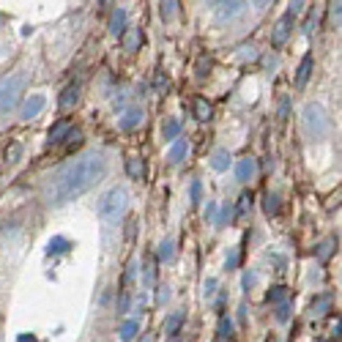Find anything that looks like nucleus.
<instances>
[{
    "label": "nucleus",
    "instance_id": "f257e3e1",
    "mask_svg": "<svg viewBox=\"0 0 342 342\" xmlns=\"http://www.w3.org/2000/svg\"><path fill=\"white\" fill-rule=\"evenodd\" d=\"M107 173V159L104 154H91L79 156L77 162H71L69 167H63L58 176L50 178V184L44 186V203L47 205H66L69 200L85 195L88 189H93L104 178Z\"/></svg>",
    "mask_w": 342,
    "mask_h": 342
},
{
    "label": "nucleus",
    "instance_id": "f03ea898",
    "mask_svg": "<svg viewBox=\"0 0 342 342\" xmlns=\"http://www.w3.org/2000/svg\"><path fill=\"white\" fill-rule=\"evenodd\" d=\"M25 88H28V71H14V74L0 77V118L9 115L19 104Z\"/></svg>",
    "mask_w": 342,
    "mask_h": 342
},
{
    "label": "nucleus",
    "instance_id": "7ed1b4c3",
    "mask_svg": "<svg viewBox=\"0 0 342 342\" xmlns=\"http://www.w3.org/2000/svg\"><path fill=\"white\" fill-rule=\"evenodd\" d=\"M126 203H129V195H126V189H123V186H113L110 192L101 195L96 211H99V217L104 219V222H115V219L126 211Z\"/></svg>",
    "mask_w": 342,
    "mask_h": 342
},
{
    "label": "nucleus",
    "instance_id": "20e7f679",
    "mask_svg": "<svg viewBox=\"0 0 342 342\" xmlns=\"http://www.w3.org/2000/svg\"><path fill=\"white\" fill-rule=\"evenodd\" d=\"M301 126H304V134L309 140H323L326 132H329V118H326L320 104H307L304 115H301Z\"/></svg>",
    "mask_w": 342,
    "mask_h": 342
},
{
    "label": "nucleus",
    "instance_id": "39448f33",
    "mask_svg": "<svg viewBox=\"0 0 342 342\" xmlns=\"http://www.w3.org/2000/svg\"><path fill=\"white\" fill-rule=\"evenodd\" d=\"M290 30H293V17L285 11L282 17H280V22L274 25V30H271V44H274V47H282L285 41H288Z\"/></svg>",
    "mask_w": 342,
    "mask_h": 342
},
{
    "label": "nucleus",
    "instance_id": "423d86ee",
    "mask_svg": "<svg viewBox=\"0 0 342 342\" xmlns=\"http://www.w3.org/2000/svg\"><path fill=\"white\" fill-rule=\"evenodd\" d=\"M142 118H145V113H142V107H129L126 113L118 118V129H123V132H132V129H137V126L142 123Z\"/></svg>",
    "mask_w": 342,
    "mask_h": 342
},
{
    "label": "nucleus",
    "instance_id": "0eeeda50",
    "mask_svg": "<svg viewBox=\"0 0 342 342\" xmlns=\"http://www.w3.org/2000/svg\"><path fill=\"white\" fill-rule=\"evenodd\" d=\"M44 104H47V99L41 96V93L30 96V99L25 101V104H22V118H25V121H30V118H36V115L44 110Z\"/></svg>",
    "mask_w": 342,
    "mask_h": 342
},
{
    "label": "nucleus",
    "instance_id": "6e6552de",
    "mask_svg": "<svg viewBox=\"0 0 342 342\" xmlns=\"http://www.w3.org/2000/svg\"><path fill=\"white\" fill-rule=\"evenodd\" d=\"M249 3H219L217 6V22H227V19H233L236 14H241L244 9Z\"/></svg>",
    "mask_w": 342,
    "mask_h": 342
},
{
    "label": "nucleus",
    "instance_id": "1a4fd4ad",
    "mask_svg": "<svg viewBox=\"0 0 342 342\" xmlns=\"http://www.w3.org/2000/svg\"><path fill=\"white\" fill-rule=\"evenodd\" d=\"M254 173H258V162H254L252 156H246V159H241V162L236 164V178L238 181H252Z\"/></svg>",
    "mask_w": 342,
    "mask_h": 342
},
{
    "label": "nucleus",
    "instance_id": "9d476101",
    "mask_svg": "<svg viewBox=\"0 0 342 342\" xmlns=\"http://www.w3.org/2000/svg\"><path fill=\"white\" fill-rule=\"evenodd\" d=\"M189 154V142L186 137H178L176 142H173V148H170V154H167V159H170V164H181L186 159Z\"/></svg>",
    "mask_w": 342,
    "mask_h": 342
},
{
    "label": "nucleus",
    "instance_id": "9b49d317",
    "mask_svg": "<svg viewBox=\"0 0 342 342\" xmlns=\"http://www.w3.org/2000/svg\"><path fill=\"white\" fill-rule=\"evenodd\" d=\"M69 132H71V123L69 121L52 123V129H50V145H60V142H66Z\"/></svg>",
    "mask_w": 342,
    "mask_h": 342
},
{
    "label": "nucleus",
    "instance_id": "f8f14e48",
    "mask_svg": "<svg viewBox=\"0 0 342 342\" xmlns=\"http://www.w3.org/2000/svg\"><path fill=\"white\" fill-rule=\"evenodd\" d=\"M121 38H123V50H129V52H137V50H140V44H142L140 28H126Z\"/></svg>",
    "mask_w": 342,
    "mask_h": 342
},
{
    "label": "nucleus",
    "instance_id": "ddd939ff",
    "mask_svg": "<svg viewBox=\"0 0 342 342\" xmlns=\"http://www.w3.org/2000/svg\"><path fill=\"white\" fill-rule=\"evenodd\" d=\"M77 99H79V82H71V85H66V91L60 93V107H63V110L74 107Z\"/></svg>",
    "mask_w": 342,
    "mask_h": 342
},
{
    "label": "nucleus",
    "instance_id": "4468645a",
    "mask_svg": "<svg viewBox=\"0 0 342 342\" xmlns=\"http://www.w3.org/2000/svg\"><path fill=\"white\" fill-rule=\"evenodd\" d=\"M123 30H126V11L115 9L113 17H110V33H113V36H123Z\"/></svg>",
    "mask_w": 342,
    "mask_h": 342
},
{
    "label": "nucleus",
    "instance_id": "2eb2a0df",
    "mask_svg": "<svg viewBox=\"0 0 342 342\" xmlns=\"http://www.w3.org/2000/svg\"><path fill=\"white\" fill-rule=\"evenodd\" d=\"M312 55H304V60H301V66H298V71H296V85L298 88H304L307 85V79H309V74H312Z\"/></svg>",
    "mask_w": 342,
    "mask_h": 342
},
{
    "label": "nucleus",
    "instance_id": "dca6fc26",
    "mask_svg": "<svg viewBox=\"0 0 342 342\" xmlns=\"http://www.w3.org/2000/svg\"><path fill=\"white\" fill-rule=\"evenodd\" d=\"M126 173H129V178L142 181V176H145V164H142V159H137V156L126 159Z\"/></svg>",
    "mask_w": 342,
    "mask_h": 342
},
{
    "label": "nucleus",
    "instance_id": "f3484780",
    "mask_svg": "<svg viewBox=\"0 0 342 342\" xmlns=\"http://www.w3.org/2000/svg\"><path fill=\"white\" fill-rule=\"evenodd\" d=\"M211 167H213V170H219V173L230 167V154H227L225 148H217V151L211 154Z\"/></svg>",
    "mask_w": 342,
    "mask_h": 342
},
{
    "label": "nucleus",
    "instance_id": "a211bd4d",
    "mask_svg": "<svg viewBox=\"0 0 342 342\" xmlns=\"http://www.w3.org/2000/svg\"><path fill=\"white\" fill-rule=\"evenodd\" d=\"M184 326V312H173L170 317H167V323H164V331L170 334V339H176V334L178 329Z\"/></svg>",
    "mask_w": 342,
    "mask_h": 342
},
{
    "label": "nucleus",
    "instance_id": "6ab92c4d",
    "mask_svg": "<svg viewBox=\"0 0 342 342\" xmlns=\"http://www.w3.org/2000/svg\"><path fill=\"white\" fill-rule=\"evenodd\" d=\"M162 137H164V140H178V137H181V123L176 121V118H167V121H164Z\"/></svg>",
    "mask_w": 342,
    "mask_h": 342
},
{
    "label": "nucleus",
    "instance_id": "aec40b11",
    "mask_svg": "<svg viewBox=\"0 0 342 342\" xmlns=\"http://www.w3.org/2000/svg\"><path fill=\"white\" fill-rule=\"evenodd\" d=\"M211 115H213V110L211 104L205 99H195V118L197 121H211Z\"/></svg>",
    "mask_w": 342,
    "mask_h": 342
},
{
    "label": "nucleus",
    "instance_id": "412c9836",
    "mask_svg": "<svg viewBox=\"0 0 342 342\" xmlns=\"http://www.w3.org/2000/svg\"><path fill=\"white\" fill-rule=\"evenodd\" d=\"M334 244H337V241H334V238H326V241H323V244H320V246H317V249H315V258L320 260V263H326V260H329L331 254H334Z\"/></svg>",
    "mask_w": 342,
    "mask_h": 342
},
{
    "label": "nucleus",
    "instance_id": "4be33fe9",
    "mask_svg": "<svg viewBox=\"0 0 342 342\" xmlns=\"http://www.w3.org/2000/svg\"><path fill=\"white\" fill-rule=\"evenodd\" d=\"M140 331V323L137 320H123V326H121V342H132L134 339V334Z\"/></svg>",
    "mask_w": 342,
    "mask_h": 342
},
{
    "label": "nucleus",
    "instance_id": "5701e85b",
    "mask_svg": "<svg viewBox=\"0 0 342 342\" xmlns=\"http://www.w3.org/2000/svg\"><path fill=\"white\" fill-rule=\"evenodd\" d=\"M263 211L268 213V217H276V213H280V197H276L274 192H268L263 197Z\"/></svg>",
    "mask_w": 342,
    "mask_h": 342
},
{
    "label": "nucleus",
    "instance_id": "b1692460",
    "mask_svg": "<svg viewBox=\"0 0 342 342\" xmlns=\"http://www.w3.org/2000/svg\"><path fill=\"white\" fill-rule=\"evenodd\" d=\"M233 205H230V203H225V205H222V211H219V217L217 219H213V225H219V227H225V225H230V219H233Z\"/></svg>",
    "mask_w": 342,
    "mask_h": 342
},
{
    "label": "nucleus",
    "instance_id": "393cba45",
    "mask_svg": "<svg viewBox=\"0 0 342 342\" xmlns=\"http://www.w3.org/2000/svg\"><path fill=\"white\" fill-rule=\"evenodd\" d=\"M285 296H288V288H282V285H274V288L268 290L266 301H268V304H276V301H285Z\"/></svg>",
    "mask_w": 342,
    "mask_h": 342
},
{
    "label": "nucleus",
    "instance_id": "a878e982",
    "mask_svg": "<svg viewBox=\"0 0 342 342\" xmlns=\"http://www.w3.org/2000/svg\"><path fill=\"white\" fill-rule=\"evenodd\" d=\"M19 156H22V145L19 142H11V145L6 148V162L14 164V162H19Z\"/></svg>",
    "mask_w": 342,
    "mask_h": 342
},
{
    "label": "nucleus",
    "instance_id": "bb28decb",
    "mask_svg": "<svg viewBox=\"0 0 342 342\" xmlns=\"http://www.w3.org/2000/svg\"><path fill=\"white\" fill-rule=\"evenodd\" d=\"M249 211H252V195H249V192H244V195H241V200H238V217H246Z\"/></svg>",
    "mask_w": 342,
    "mask_h": 342
},
{
    "label": "nucleus",
    "instance_id": "cd10ccee",
    "mask_svg": "<svg viewBox=\"0 0 342 342\" xmlns=\"http://www.w3.org/2000/svg\"><path fill=\"white\" fill-rule=\"evenodd\" d=\"M159 260H162V263L173 260V241H170V238H167V241H162V246H159Z\"/></svg>",
    "mask_w": 342,
    "mask_h": 342
},
{
    "label": "nucleus",
    "instance_id": "c85d7f7f",
    "mask_svg": "<svg viewBox=\"0 0 342 342\" xmlns=\"http://www.w3.org/2000/svg\"><path fill=\"white\" fill-rule=\"evenodd\" d=\"M233 337V323H230V317H222L219 320V339H230Z\"/></svg>",
    "mask_w": 342,
    "mask_h": 342
},
{
    "label": "nucleus",
    "instance_id": "c756f323",
    "mask_svg": "<svg viewBox=\"0 0 342 342\" xmlns=\"http://www.w3.org/2000/svg\"><path fill=\"white\" fill-rule=\"evenodd\" d=\"M63 249H69V241H66V238H52L50 246H47V254H52V252H63Z\"/></svg>",
    "mask_w": 342,
    "mask_h": 342
},
{
    "label": "nucleus",
    "instance_id": "7c9ffc66",
    "mask_svg": "<svg viewBox=\"0 0 342 342\" xmlns=\"http://www.w3.org/2000/svg\"><path fill=\"white\" fill-rule=\"evenodd\" d=\"M189 197H192V203H200V200H203V186H200V181H192V189H189Z\"/></svg>",
    "mask_w": 342,
    "mask_h": 342
},
{
    "label": "nucleus",
    "instance_id": "2f4dec72",
    "mask_svg": "<svg viewBox=\"0 0 342 342\" xmlns=\"http://www.w3.org/2000/svg\"><path fill=\"white\" fill-rule=\"evenodd\" d=\"M176 9H178V3H173V0H167V3H162V17H164V19H170L173 14H176Z\"/></svg>",
    "mask_w": 342,
    "mask_h": 342
},
{
    "label": "nucleus",
    "instance_id": "473e14b6",
    "mask_svg": "<svg viewBox=\"0 0 342 342\" xmlns=\"http://www.w3.org/2000/svg\"><path fill=\"white\" fill-rule=\"evenodd\" d=\"M129 304H132L129 290H123V293H121V301H118V312H129Z\"/></svg>",
    "mask_w": 342,
    "mask_h": 342
},
{
    "label": "nucleus",
    "instance_id": "72a5a7b5",
    "mask_svg": "<svg viewBox=\"0 0 342 342\" xmlns=\"http://www.w3.org/2000/svg\"><path fill=\"white\" fill-rule=\"evenodd\" d=\"M329 301H331L329 296H320V298H317V304H312V312L315 315H323V309L329 307Z\"/></svg>",
    "mask_w": 342,
    "mask_h": 342
},
{
    "label": "nucleus",
    "instance_id": "f704fd0d",
    "mask_svg": "<svg viewBox=\"0 0 342 342\" xmlns=\"http://www.w3.org/2000/svg\"><path fill=\"white\" fill-rule=\"evenodd\" d=\"M288 317H290V307H288V304H280V307H276V320L285 323Z\"/></svg>",
    "mask_w": 342,
    "mask_h": 342
},
{
    "label": "nucleus",
    "instance_id": "c9c22d12",
    "mask_svg": "<svg viewBox=\"0 0 342 342\" xmlns=\"http://www.w3.org/2000/svg\"><path fill=\"white\" fill-rule=\"evenodd\" d=\"M236 266H238V249H233V252L227 254V260H225V268H227V271H233Z\"/></svg>",
    "mask_w": 342,
    "mask_h": 342
},
{
    "label": "nucleus",
    "instance_id": "e433bc0d",
    "mask_svg": "<svg viewBox=\"0 0 342 342\" xmlns=\"http://www.w3.org/2000/svg\"><path fill=\"white\" fill-rule=\"evenodd\" d=\"M213 290H217V280H213V276H211V280H205L203 296H205V298H211V296H213Z\"/></svg>",
    "mask_w": 342,
    "mask_h": 342
},
{
    "label": "nucleus",
    "instance_id": "4c0bfd02",
    "mask_svg": "<svg viewBox=\"0 0 342 342\" xmlns=\"http://www.w3.org/2000/svg\"><path fill=\"white\" fill-rule=\"evenodd\" d=\"M134 274H137V263L132 260V263H129V268H126V274H123V285H129V282L134 280Z\"/></svg>",
    "mask_w": 342,
    "mask_h": 342
},
{
    "label": "nucleus",
    "instance_id": "58836bf2",
    "mask_svg": "<svg viewBox=\"0 0 342 342\" xmlns=\"http://www.w3.org/2000/svg\"><path fill=\"white\" fill-rule=\"evenodd\" d=\"M208 69H211V60L208 58H200V63H197V74L205 77V74H208Z\"/></svg>",
    "mask_w": 342,
    "mask_h": 342
},
{
    "label": "nucleus",
    "instance_id": "ea45409f",
    "mask_svg": "<svg viewBox=\"0 0 342 342\" xmlns=\"http://www.w3.org/2000/svg\"><path fill=\"white\" fill-rule=\"evenodd\" d=\"M254 282H258V274H254V271H246V274H244V288H246V290L254 288Z\"/></svg>",
    "mask_w": 342,
    "mask_h": 342
},
{
    "label": "nucleus",
    "instance_id": "a19ab883",
    "mask_svg": "<svg viewBox=\"0 0 342 342\" xmlns=\"http://www.w3.org/2000/svg\"><path fill=\"white\" fill-rule=\"evenodd\" d=\"M288 96H282V101H280V118H288Z\"/></svg>",
    "mask_w": 342,
    "mask_h": 342
},
{
    "label": "nucleus",
    "instance_id": "79ce46f5",
    "mask_svg": "<svg viewBox=\"0 0 342 342\" xmlns=\"http://www.w3.org/2000/svg\"><path fill=\"white\" fill-rule=\"evenodd\" d=\"M339 14H342V3H331V17H334V22H339Z\"/></svg>",
    "mask_w": 342,
    "mask_h": 342
},
{
    "label": "nucleus",
    "instance_id": "37998d69",
    "mask_svg": "<svg viewBox=\"0 0 342 342\" xmlns=\"http://www.w3.org/2000/svg\"><path fill=\"white\" fill-rule=\"evenodd\" d=\"M205 217H208V219H217V203H208V205H205Z\"/></svg>",
    "mask_w": 342,
    "mask_h": 342
},
{
    "label": "nucleus",
    "instance_id": "c03bdc74",
    "mask_svg": "<svg viewBox=\"0 0 342 342\" xmlns=\"http://www.w3.org/2000/svg\"><path fill=\"white\" fill-rule=\"evenodd\" d=\"M154 85H156V88H164V85H167V82H164V77H162V74H156V79H154Z\"/></svg>",
    "mask_w": 342,
    "mask_h": 342
},
{
    "label": "nucleus",
    "instance_id": "a18cd8bd",
    "mask_svg": "<svg viewBox=\"0 0 342 342\" xmlns=\"http://www.w3.org/2000/svg\"><path fill=\"white\" fill-rule=\"evenodd\" d=\"M19 342H36V337H30V334H22Z\"/></svg>",
    "mask_w": 342,
    "mask_h": 342
},
{
    "label": "nucleus",
    "instance_id": "49530a36",
    "mask_svg": "<svg viewBox=\"0 0 342 342\" xmlns=\"http://www.w3.org/2000/svg\"><path fill=\"white\" fill-rule=\"evenodd\" d=\"M0 342H3V339H0Z\"/></svg>",
    "mask_w": 342,
    "mask_h": 342
}]
</instances>
